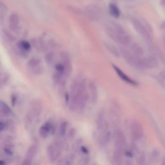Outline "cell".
I'll list each match as a JSON object with an SVG mask.
<instances>
[{"instance_id":"1","label":"cell","mask_w":165,"mask_h":165,"mask_svg":"<svg viewBox=\"0 0 165 165\" xmlns=\"http://www.w3.org/2000/svg\"><path fill=\"white\" fill-rule=\"evenodd\" d=\"M89 99L85 79L82 76H77L70 86V110L72 112L82 111Z\"/></svg>"},{"instance_id":"2","label":"cell","mask_w":165,"mask_h":165,"mask_svg":"<svg viewBox=\"0 0 165 165\" xmlns=\"http://www.w3.org/2000/svg\"><path fill=\"white\" fill-rule=\"evenodd\" d=\"M105 31L107 34L123 47H128L132 43L130 34L124 27L115 21H109L106 24Z\"/></svg>"},{"instance_id":"3","label":"cell","mask_w":165,"mask_h":165,"mask_svg":"<svg viewBox=\"0 0 165 165\" xmlns=\"http://www.w3.org/2000/svg\"><path fill=\"white\" fill-rule=\"evenodd\" d=\"M26 67L29 72L34 75H40L43 72L42 64L40 59L32 58L27 62Z\"/></svg>"},{"instance_id":"4","label":"cell","mask_w":165,"mask_h":165,"mask_svg":"<svg viewBox=\"0 0 165 165\" xmlns=\"http://www.w3.org/2000/svg\"><path fill=\"white\" fill-rule=\"evenodd\" d=\"M61 152V145L59 142L51 145L47 148V156L51 163L56 161L60 157Z\"/></svg>"},{"instance_id":"5","label":"cell","mask_w":165,"mask_h":165,"mask_svg":"<svg viewBox=\"0 0 165 165\" xmlns=\"http://www.w3.org/2000/svg\"><path fill=\"white\" fill-rule=\"evenodd\" d=\"M114 140L115 145V149L123 152L126 145V137L123 132L121 129H117L114 132Z\"/></svg>"},{"instance_id":"6","label":"cell","mask_w":165,"mask_h":165,"mask_svg":"<svg viewBox=\"0 0 165 165\" xmlns=\"http://www.w3.org/2000/svg\"><path fill=\"white\" fill-rule=\"evenodd\" d=\"M132 25L135 30L139 34H140L142 37H143L146 40L150 39V33L148 32L146 26L143 24L142 21L136 18H134L132 20Z\"/></svg>"},{"instance_id":"7","label":"cell","mask_w":165,"mask_h":165,"mask_svg":"<svg viewBox=\"0 0 165 165\" xmlns=\"http://www.w3.org/2000/svg\"><path fill=\"white\" fill-rule=\"evenodd\" d=\"M42 109H43L42 104L40 101L35 100L34 101H32L30 106L28 116L27 117L31 120L37 118V117H39L40 114H41Z\"/></svg>"},{"instance_id":"8","label":"cell","mask_w":165,"mask_h":165,"mask_svg":"<svg viewBox=\"0 0 165 165\" xmlns=\"http://www.w3.org/2000/svg\"><path fill=\"white\" fill-rule=\"evenodd\" d=\"M87 17L92 20H97L100 18L101 9L96 5H91L85 9V13Z\"/></svg>"},{"instance_id":"9","label":"cell","mask_w":165,"mask_h":165,"mask_svg":"<svg viewBox=\"0 0 165 165\" xmlns=\"http://www.w3.org/2000/svg\"><path fill=\"white\" fill-rule=\"evenodd\" d=\"M131 134L133 139L139 140L143 135V128L142 126L137 121H134L131 125Z\"/></svg>"},{"instance_id":"10","label":"cell","mask_w":165,"mask_h":165,"mask_svg":"<svg viewBox=\"0 0 165 165\" xmlns=\"http://www.w3.org/2000/svg\"><path fill=\"white\" fill-rule=\"evenodd\" d=\"M20 19L16 13H13L10 16L9 19V25L10 29L13 32H17L19 30Z\"/></svg>"},{"instance_id":"11","label":"cell","mask_w":165,"mask_h":165,"mask_svg":"<svg viewBox=\"0 0 165 165\" xmlns=\"http://www.w3.org/2000/svg\"><path fill=\"white\" fill-rule=\"evenodd\" d=\"M112 67H113L114 70H115V72L117 73L118 75L123 81H124L125 82H127V83L132 85H137V82L136 81H135L132 79H131L130 77H128L125 72H123L121 70L117 67V66L113 65Z\"/></svg>"},{"instance_id":"12","label":"cell","mask_w":165,"mask_h":165,"mask_svg":"<svg viewBox=\"0 0 165 165\" xmlns=\"http://www.w3.org/2000/svg\"><path fill=\"white\" fill-rule=\"evenodd\" d=\"M52 130V125L50 123L47 122L40 128L39 134L41 138L45 139L48 136L49 134L51 132Z\"/></svg>"},{"instance_id":"13","label":"cell","mask_w":165,"mask_h":165,"mask_svg":"<svg viewBox=\"0 0 165 165\" xmlns=\"http://www.w3.org/2000/svg\"><path fill=\"white\" fill-rule=\"evenodd\" d=\"M112 162L113 165H122L123 163V151L115 149L113 153Z\"/></svg>"},{"instance_id":"14","label":"cell","mask_w":165,"mask_h":165,"mask_svg":"<svg viewBox=\"0 0 165 165\" xmlns=\"http://www.w3.org/2000/svg\"><path fill=\"white\" fill-rule=\"evenodd\" d=\"M89 96L92 103H95L97 100V89L96 85L94 82H90L89 84Z\"/></svg>"},{"instance_id":"15","label":"cell","mask_w":165,"mask_h":165,"mask_svg":"<svg viewBox=\"0 0 165 165\" xmlns=\"http://www.w3.org/2000/svg\"><path fill=\"white\" fill-rule=\"evenodd\" d=\"M105 122V120H104V113L103 111H101L99 113L96 119V126L98 130L101 131L102 130Z\"/></svg>"},{"instance_id":"16","label":"cell","mask_w":165,"mask_h":165,"mask_svg":"<svg viewBox=\"0 0 165 165\" xmlns=\"http://www.w3.org/2000/svg\"><path fill=\"white\" fill-rule=\"evenodd\" d=\"M110 14L115 18H118L120 16V10L117 5L115 4H110L108 7Z\"/></svg>"},{"instance_id":"17","label":"cell","mask_w":165,"mask_h":165,"mask_svg":"<svg viewBox=\"0 0 165 165\" xmlns=\"http://www.w3.org/2000/svg\"><path fill=\"white\" fill-rule=\"evenodd\" d=\"M0 111H1L2 114L4 116H8L12 113L10 107L3 101H1V102H0Z\"/></svg>"},{"instance_id":"18","label":"cell","mask_w":165,"mask_h":165,"mask_svg":"<svg viewBox=\"0 0 165 165\" xmlns=\"http://www.w3.org/2000/svg\"><path fill=\"white\" fill-rule=\"evenodd\" d=\"M37 149H38L37 146L35 145H33L30 146L28 150H27V152H26V157L31 159H34L37 153Z\"/></svg>"},{"instance_id":"19","label":"cell","mask_w":165,"mask_h":165,"mask_svg":"<svg viewBox=\"0 0 165 165\" xmlns=\"http://www.w3.org/2000/svg\"><path fill=\"white\" fill-rule=\"evenodd\" d=\"M18 48L23 52H27L30 49V45L26 41H21L18 43Z\"/></svg>"},{"instance_id":"20","label":"cell","mask_w":165,"mask_h":165,"mask_svg":"<svg viewBox=\"0 0 165 165\" xmlns=\"http://www.w3.org/2000/svg\"><path fill=\"white\" fill-rule=\"evenodd\" d=\"M67 127H68V123L67 121L63 122L61 124V125H60L59 132H60V134H61L62 136L65 135L66 133H67Z\"/></svg>"},{"instance_id":"21","label":"cell","mask_w":165,"mask_h":165,"mask_svg":"<svg viewBox=\"0 0 165 165\" xmlns=\"http://www.w3.org/2000/svg\"><path fill=\"white\" fill-rule=\"evenodd\" d=\"M3 152H5V154H7L8 156H12L13 155V151L10 147L6 146L3 148Z\"/></svg>"},{"instance_id":"22","label":"cell","mask_w":165,"mask_h":165,"mask_svg":"<svg viewBox=\"0 0 165 165\" xmlns=\"http://www.w3.org/2000/svg\"><path fill=\"white\" fill-rule=\"evenodd\" d=\"M32 160L33 159L25 157L23 163H22V165H32Z\"/></svg>"},{"instance_id":"23","label":"cell","mask_w":165,"mask_h":165,"mask_svg":"<svg viewBox=\"0 0 165 165\" xmlns=\"http://www.w3.org/2000/svg\"><path fill=\"white\" fill-rule=\"evenodd\" d=\"M75 132H76V131L74 128H71L68 131V136L69 138H73L75 135Z\"/></svg>"},{"instance_id":"24","label":"cell","mask_w":165,"mask_h":165,"mask_svg":"<svg viewBox=\"0 0 165 165\" xmlns=\"http://www.w3.org/2000/svg\"><path fill=\"white\" fill-rule=\"evenodd\" d=\"M7 125V124H6V123H5L3 121L0 122V130H1L2 132L6 128Z\"/></svg>"},{"instance_id":"25","label":"cell","mask_w":165,"mask_h":165,"mask_svg":"<svg viewBox=\"0 0 165 165\" xmlns=\"http://www.w3.org/2000/svg\"><path fill=\"white\" fill-rule=\"evenodd\" d=\"M81 151L82 153H84L85 154H88L89 153V150L87 149V148L85 147V146H81Z\"/></svg>"},{"instance_id":"26","label":"cell","mask_w":165,"mask_h":165,"mask_svg":"<svg viewBox=\"0 0 165 165\" xmlns=\"http://www.w3.org/2000/svg\"><path fill=\"white\" fill-rule=\"evenodd\" d=\"M0 165H7V163L5 161L2 160L1 161H0Z\"/></svg>"},{"instance_id":"27","label":"cell","mask_w":165,"mask_h":165,"mask_svg":"<svg viewBox=\"0 0 165 165\" xmlns=\"http://www.w3.org/2000/svg\"><path fill=\"white\" fill-rule=\"evenodd\" d=\"M161 165H165V159H164V160L163 161V162L161 163Z\"/></svg>"},{"instance_id":"28","label":"cell","mask_w":165,"mask_h":165,"mask_svg":"<svg viewBox=\"0 0 165 165\" xmlns=\"http://www.w3.org/2000/svg\"><path fill=\"white\" fill-rule=\"evenodd\" d=\"M163 3H165V0H163Z\"/></svg>"}]
</instances>
